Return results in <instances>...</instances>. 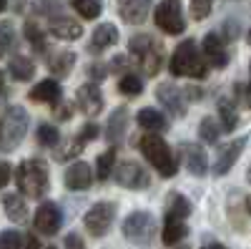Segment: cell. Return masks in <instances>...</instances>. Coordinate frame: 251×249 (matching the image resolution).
I'll use <instances>...</instances> for the list:
<instances>
[{
  "instance_id": "6da1fadb",
  "label": "cell",
  "mask_w": 251,
  "mask_h": 249,
  "mask_svg": "<svg viewBox=\"0 0 251 249\" xmlns=\"http://www.w3.org/2000/svg\"><path fill=\"white\" fill-rule=\"evenodd\" d=\"M15 181L20 194H25L30 199H40L48 192V166L40 159H28L15 169Z\"/></svg>"
},
{
  "instance_id": "7a4b0ae2",
  "label": "cell",
  "mask_w": 251,
  "mask_h": 249,
  "mask_svg": "<svg viewBox=\"0 0 251 249\" xmlns=\"http://www.w3.org/2000/svg\"><path fill=\"white\" fill-rule=\"evenodd\" d=\"M169 71L174 76H183V78H206L208 63L203 60V55L199 53L194 40H183V43H178V48L174 51Z\"/></svg>"
},
{
  "instance_id": "3957f363",
  "label": "cell",
  "mask_w": 251,
  "mask_h": 249,
  "mask_svg": "<svg viewBox=\"0 0 251 249\" xmlns=\"http://www.w3.org/2000/svg\"><path fill=\"white\" fill-rule=\"evenodd\" d=\"M141 151H143V156L149 159V164L153 166V169L163 176V179H169V176H174L176 174V161H174V154H171V149H169V143H166L158 134H153V131H149L143 138H141Z\"/></svg>"
},
{
  "instance_id": "277c9868",
  "label": "cell",
  "mask_w": 251,
  "mask_h": 249,
  "mask_svg": "<svg viewBox=\"0 0 251 249\" xmlns=\"http://www.w3.org/2000/svg\"><path fill=\"white\" fill-rule=\"evenodd\" d=\"M131 53L141 63L146 76H156L161 71L163 46L158 43L156 38H151V35H136V38H131Z\"/></svg>"
},
{
  "instance_id": "5b68a950",
  "label": "cell",
  "mask_w": 251,
  "mask_h": 249,
  "mask_svg": "<svg viewBox=\"0 0 251 249\" xmlns=\"http://www.w3.org/2000/svg\"><path fill=\"white\" fill-rule=\"evenodd\" d=\"M156 26L169 35H181L186 30L181 0H161L156 5Z\"/></svg>"
},
{
  "instance_id": "8992f818",
  "label": "cell",
  "mask_w": 251,
  "mask_h": 249,
  "mask_svg": "<svg viewBox=\"0 0 251 249\" xmlns=\"http://www.w3.org/2000/svg\"><path fill=\"white\" fill-rule=\"evenodd\" d=\"M156 232V221L149 212H133L123 221V237L133 244H149Z\"/></svg>"
},
{
  "instance_id": "52a82bcc",
  "label": "cell",
  "mask_w": 251,
  "mask_h": 249,
  "mask_svg": "<svg viewBox=\"0 0 251 249\" xmlns=\"http://www.w3.org/2000/svg\"><path fill=\"white\" fill-rule=\"evenodd\" d=\"M5 131H3V149H15L23 136L28 134V113L20 106H10L5 111Z\"/></svg>"
},
{
  "instance_id": "ba28073f",
  "label": "cell",
  "mask_w": 251,
  "mask_h": 249,
  "mask_svg": "<svg viewBox=\"0 0 251 249\" xmlns=\"http://www.w3.org/2000/svg\"><path fill=\"white\" fill-rule=\"evenodd\" d=\"M113 217H116V206L111 201H98L93 204L91 209L86 212V217H83V224H86V229L93 234V237H103L111 224H113Z\"/></svg>"
},
{
  "instance_id": "9c48e42d",
  "label": "cell",
  "mask_w": 251,
  "mask_h": 249,
  "mask_svg": "<svg viewBox=\"0 0 251 249\" xmlns=\"http://www.w3.org/2000/svg\"><path fill=\"white\" fill-rule=\"evenodd\" d=\"M116 176V181L126 189H143L146 184H149V174L143 171V166L136 164V161H121L118 169L111 171Z\"/></svg>"
},
{
  "instance_id": "30bf717a",
  "label": "cell",
  "mask_w": 251,
  "mask_h": 249,
  "mask_svg": "<svg viewBox=\"0 0 251 249\" xmlns=\"http://www.w3.org/2000/svg\"><path fill=\"white\" fill-rule=\"evenodd\" d=\"M35 229L40 234H55L60 229V224H63V212H60V206L53 204V201H46V204H40L38 206V212H35Z\"/></svg>"
},
{
  "instance_id": "8fae6325",
  "label": "cell",
  "mask_w": 251,
  "mask_h": 249,
  "mask_svg": "<svg viewBox=\"0 0 251 249\" xmlns=\"http://www.w3.org/2000/svg\"><path fill=\"white\" fill-rule=\"evenodd\" d=\"M203 58L208 60V66H214V68H226L228 66L231 55H228V48H226V43L221 40V35L208 33L203 38Z\"/></svg>"
},
{
  "instance_id": "7c38bea8",
  "label": "cell",
  "mask_w": 251,
  "mask_h": 249,
  "mask_svg": "<svg viewBox=\"0 0 251 249\" xmlns=\"http://www.w3.org/2000/svg\"><path fill=\"white\" fill-rule=\"evenodd\" d=\"M156 96H158V101L166 106L169 113H174L176 118L186 116V98H183V91L178 86H174V83H161Z\"/></svg>"
},
{
  "instance_id": "4fadbf2b",
  "label": "cell",
  "mask_w": 251,
  "mask_h": 249,
  "mask_svg": "<svg viewBox=\"0 0 251 249\" xmlns=\"http://www.w3.org/2000/svg\"><path fill=\"white\" fill-rule=\"evenodd\" d=\"M75 103L86 116H98L103 111V93H100V88L96 86V83H86V86L78 88Z\"/></svg>"
},
{
  "instance_id": "5bb4252c",
  "label": "cell",
  "mask_w": 251,
  "mask_h": 249,
  "mask_svg": "<svg viewBox=\"0 0 251 249\" xmlns=\"http://www.w3.org/2000/svg\"><path fill=\"white\" fill-rule=\"evenodd\" d=\"M151 13V0H118V15L131 26L143 23Z\"/></svg>"
},
{
  "instance_id": "9a60e30c",
  "label": "cell",
  "mask_w": 251,
  "mask_h": 249,
  "mask_svg": "<svg viewBox=\"0 0 251 249\" xmlns=\"http://www.w3.org/2000/svg\"><path fill=\"white\" fill-rule=\"evenodd\" d=\"M63 181H66L68 189H75V192H83V189H88L91 181H93V171H91V166L88 164H83V161H75L71 164L66 174H63Z\"/></svg>"
},
{
  "instance_id": "2e32d148",
  "label": "cell",
  "mask_w": 251,
  "mask_h": 249,
  "mask_svg": "<svg viewBox=\"0 0 251 249\" xmlns=\"http://www.w3.org/2000/svg\"><path fill=\"white\" fill-rule=\"evenodd\" d=\"M244 143H246V136H241V138H236V141H231V143H226V146L221 149L219 159L214 161V174H216V176H224V174L231 171V166L236 164L239 154L244 151Z\"/></svg>"
},
{
  "instance_id": "e0dca14e",
  "label": "cell",
  "mask_w": 251,
  "mask_h": 249,
  "mask_svg": "<svg viewBox=\"0 0 251 249\" xmlns=\"http://www.w3.org/2000/svg\"><path fill=\"white\" fill-rule=\"evenodd\" d=\"M50 33L55 38H63V40H75L83 35V26L75 23L73 18H66V15H50Z\"/></svg>"
},
{
  "instance_id": "ac0fdd59",
  "label": "cell",
  "mask_w": 251,
  "mask_h": 249,
  "mask_svg": "<svg viewBox=\"0 0 251 249\" xmlns=\"http://www.w3.org/2000/svg\"><path fill=\"white\" fill-rule=\"evenodd\" d=\"M118 40V28L113 23H100L96 30H93V38L88 43V51L91 53H103L106 48H111Z\"/></svg>"
},
{
  "instance_id": "d6986e66",
  "label": "cell",
  "mask_w": 251,
  "mask_h": 249,
  "mask_svg": "<svg viewBox=\"0 0 251 249\" xmlns=\"http://www.w3.org/2000/svg\"><path fill=\"white\" fill-rule=\"evenodd\" d=\"M60 96H63L60 83L53 81V78H43L40 83H35V88L28 93L30 101H38V103H53V106L60 101Z\"/></svg>"
},
{
  "instance_id": "ffe728a7",
  "label": "cell",
  "mask_w": 251,
  "mask_h": 249,
  "mask_svg": "<svg viewBox=\"0 0 251 249\" xmlns=\"http://www.w3.org/2000/svg\"><path fill=\"white\" fill-rule=\"evenodd\" d=\"M186 164L194 176H203L208 171V156L201 143H186Z\"/></svg>"
},
{
  "instance_id": "44dd1931",
  "label": "cell",
  "mask_w": 251,
  "mask_h": 249,
  "mask_svg": "<svg viewBox=\"0 0 251 249\" xmlns=\"http://www.w3.org/2000/svg\"><path fill=\"white\" fill-rule=\"evenodd\" d=\"M136 123H138L141 129L153 131V134L169 129V121H166V116H163L161 111H156V109H141L138 116H136Z\"/></svg>"
},
{
  "instance_id": "7402d4cb",
  "label": "cell",
  "mask_w": 251,
  "mask_h": 249,
  "mask_svg": "<svg viewBox=\"0 0 251 249\" xmlns=\"http://www.w3.org/2000/svg\"><path fill=\"white\" fill-rule=\"evenodd\" d=\"M96 136H98V126H96V123H86V126H83V131L78 134V138H75V141H71L68 151H60V154H58V159H60V161H66V159H71V156L80 154L83 149H86V143H88V141H93Z\"/></svg>"
},
{
  "instance_id": "603a6c76",
  "label": "cell",
  "mask_w": 251,
  "mask_h": 249,
  "mask_svg": "<svg viewBox=\"0 0 251 249\" xmlns=\"http://www.w3.org/2000/svg\"><path fill=\"white\" fill-rule=\"evenodd\" d=\"M126 129H128V111H126V106L116 109L111 121H108V141L111 143H121L123 136H126Z\"/></svg>"
},
{
  "instance_id": "cb8c5ba5",
  "label": "cell",
  "mask_w": 251,
  "mask_h": 249,
  "mask_svg": "<svg viewBox=\"0 0 251 249\" xmlns=\"http://www.w3.org/2000/svg\"><path fill=\"white\" fill-rule=\"evenodd\" d=\"M228 214H231V221L236 224L239 232H246V219H249V201L244 194H234L231 204H228Z\"/></svg>"
},
{
  "instance_id": "d4e9b609",
  "label": "cell",
  "mask_w": 251,
  "mask_h": 249,
  "mask_svg": "<svg viewBox=\"0 0 251 249\" xmlns=\"http://www.w3.org/2000/svg\"><path fill=\"white\" fill-rule=\"evenodd\" d=\"M3 204H5V214H8L10 221L23 224L28 219V204L23 201V196H20V194H5Z\"/></svg>"
},
{
  "instance_id": "484cf974",
  "label": "cell",
  "mask_w": 251,
  "mask_h": 249,
  "mask_svg": "<svg viewBox=\"0 0 251 249\" xmlns=\"http://www.w3.org/2000/svg\"><path fill=\"white\" fill-rule=\"evenodd\" d=\"M186 232H188V226L183 224V219H171V217H166V226H163L161 239H163V244L174 247V244H178V242L186 237Z\"/></svg>"
},
{
  "instance_id": "4316f807",
  "label": "cell",
  "mask_w": 251,
  "mask_h": 249,
  "mask_svg": "<svg viewBox=\"0 0 251 249\" xmlns=\"http://www.w3.org/2000/svg\"><path fill=\"white\" fill-rule=\"evenodd\" d=\"M8 71H10V76L18 78V81H30L33 73H35V63H33L30 58H25V55H15V58H10Z\"/></svg>"
},
{
  "instance_id": "83f0119b",
  "label": "cell",
  "mask_w": 251,
  "mask_h": 249,
  "mask_svg": "<svg viewBox=\"0 0 251 249\" xmlns=\"http://www.w3.org/2000/svg\"><path fill=\"white\" fill-rule=\"evenodd\" d=\"M191 214V201L183 194H169V206H166V217L171 219H186Z\"/></svg>"
},
{
  "instance_id": "f1b7e54d",
  "label": "cell",
  "mask_w": 251,
  "mask_h": 249,
  "mask_svg": "<svg viewBox=\"0 0 251 249\" xmlns=\"http://www.w3.org/2000/svg\"><path fill=\"white\" fill-rule=\"evenodd\" d=\"M73 63H75V55H73L71 51H60V53H55V55L50 58L48 68H50L53 76H66V73H71Z\"/></svg>"
},
{
  "instance_id": "f546056e",
  "label": "cell",
  "mask_w": 251,
  "mask_h": 249,
  "mask_svg": "<svg viewBox=\"0 0 251 249\" xmlns=\"http://www.w3.org/2000/svg\"><path fill=\"white\" fill-rule=\"evenodd\" d=\"M219 118L224 123V131H234L239 126V113L228 98H219Z\"/></svg>"
},
{
  "instance_id": "4dcf8cb0",
  "label": "cell",
  "mask_w": 251,
  "mask_h": 249,
  "mask_svg": "<svg viewBox=\"0 0 251 249\" xmlns=\"http://www.w3.org/2000/svg\"><path fill=\"white\" fill-rule=\"evenodd\" d=\"M113 164H116V149L103 151V154L96 159V176H98V181H106V179H111Z\"/></svg>"
},
{
  "instance_id": "1f68e13d",
  "label": "cell",
  "mask_w": 251,
  "mask_h": 249,
  "mask_svg": "<svg viewBox=\"0 0 251 249\" xmlns=\"http://www.w3.org/2000/svg\"><path fill=\"white\" fill-rule=\"evenodd\" d=\"M35 136H38L40 146H48V149H55L58 141H60V131L53 126V123H40L38 131H35Z\"/></svg>"
},
{
  "instance_id": "d6a6232c",
  "label": "cell",
  "mask_w": 251,
  "mask_h": 249,
  "mask_svg": "<svg viewBox=\"0 0 251 249\" xmlns=\"http://www.w3.org/2000/svg\"><path fill=\"white\" fill-rule=\"evenodd\" d=\"M71 5H73V10H75L80 18H86V20L98 18L100 10H103L100 0H71Z\"/></svg>"
},
{
  "instance_id": "836d02e7",
  "label": "cell",
  "mask_w": 251,
  "mask_h": 249,
  "mask_svg": "<svg viewBox=\"0 0 251 249\" xmlns=\"http://www.w3.org/2000/svg\"><path fill=\"white\" fill-rule=\"evenodd\" d=\"M23 33H25L28 43H30V48L35 53H46V35H43V30L38 28V23H33V20H30V23H25Z\"/></svg>"
},
{
  "instance_id": "e575fe53",
  "label": "cell",
  "mask_w": 251,
  "mask_h": 249,
  "mask_svg": "<svg viewBox=\"0 0 251 249\" xmlns=\"http://www.w3.org/2000/svg\"><path fill=\"white\" fill-rule=\"evenodd\" d=\"M118 91H121L123 96H138V93L143 91V83H141V78H138L136 73H126V76H121Z\"/></svg>"
},
{
  "instance_id": "d590c367",
  "label": "cell",
  "mask_w": 251,
  "mask_h": 249,
  "mask_svg": "<svg viewBox=\"0 0 251 249\" xmlns=\"http://www.w3.org/2000/svg\"><path fill=\"white\" fill-rule=\"evenodd\" d=\"M219 134H221V131H219V126L214 123V118H211V116H206V118L199 123V136H201V141L211 143V146L219 141Z\"/></svg>"
},
{
  "instance_id": "8d00e7d4",
  "label": "cell",
  "mask_w": 251,
  "mask_h": 249,
  "mask_svg": "<svg viewBox=\"0 0 251 249\" xmlns=\"http://www.w3.org/2000/svg\"><path fill=\"white\" fill-rule=\"evenodd\" d=\"M20 242H23V237L15 229H5L0 234V249H20Z\"/></svg>"
},
{
  "instance_id": "74e56055",
  "label": "cell",
  "mask_w": 251,
  "mask_h": 249,
  "mask_svg": "<svg viewBox=\"0 0 251 249\" xmlns=\"http://www.w3.org/2000/svg\"><path fill=\"white\" fill-rule=\"evenodd\" d=\"M10 46H15L13 23H8V20H0V48H10Z\"/></svg>"
},
{
  "instance_id": "f35d334b",
  "label": "cell",
  "mask_w": 251,
  "mask_h": 249,
  "mask_svg": "<svg viewBox=\"0 0 251 249\" xmlns=\"http://www.w3.org/2000/svg\"><path fill=\"white\" fill-rule=\"evenodd\" d=\"M214 8V0H191V15L196 20H203Z\"/></svg>"
},
{
  "instance_id": "ab89813d",
  "label": "cell",
  "mask_w": 251,
  "mask_h": 249,
  "mask_svg": "<svg viewBox=\"0 0 251 249\" xmlns=\"http://www.w3.org/2000/svg\"><path fill=\"white\" fill-rule=\"evenodd\" d=\"M10 176H13V169H10V164H5V161H0V189L10 181Z\"/></svg>"
},
{
  "instance_id": "60d3db41",
  "label": "cell",
  "mask_w": 251,
  "mask_h": 249,
  "mask_svg": "<svg viewBox=\"0 0 251 249\" xmlns=\"http://www.w3.org/2000/svg\"><path fill=\"white\" fill-rule=\"evenodd\" d=\"M224 35L226 40H234L239 35V26H236V20H226V26H224Z\"/></svg>"
},
{
  "instance_id": "b9f144b4",
  "label": "cell",
  "mask_w": 251,
  "mask_h": 249,
  "mask_svg": "<svg viewBox=\"0 0 251 249\" xmlns=\"http://www.w3.org/2000/svg\"><path fill=\"white\" fill-rule=\"evenodd\" d=\"M236 96H239V103H241V106H249V86H246V83H236Z\"/></svg>"
},
{
  "instance_id": "7bdbcfd3",
  "label": "cell",
  "mask_w": 251,
  "mask_h": 249,
  "mask_svg": "<svg viewBox=\"0 0 251 249\" xmlns=\"http://www.w3.org/2000/svg\"><path fill=\"white\" fill-rule=\"evenodd\" d=\"M66 249H86V247H83V239L73 232V234L66 237Z\"/></svg>"
},
{
  "instance_id": "ee69618b",
  "label": "cell",
  "mask_w": 251,
  "mask_h": 249,
  "mask_svg": "<svg viewBox=\"0 0 251 249\" xmlns=\"http://www.w3.org/2000/svg\"><path fill=\"white\" fill-rule=\"evenodd\" d=\"M88 73H91V76H93L96 81H100L103 76H106V71H103L100 66H91V68H88Z\"/></svg>"
},
{
  "instance_id": "f6af8a7d",
  "label": "cell",
  "mask_w": 251,
  "mask_h": 249,
  "mask_svg": "<svg viewBox=\"0 0 251 249\" xmlns=\"http://www.w3.org/2000/svg\"><path fill=\"white\" fill-rule=\"evenodd\" d=\"M126 68V58L123 55H118L116 60H113V71H123Z\"/></svg>"
},
{
  "instance_id": "bcb514c9",
  "label": "cell",
  "mask_w": 251,
  "mask_h": 249,
  "mask_svg": "<svg viewBox=\"0 0 251 249\" xmlns=\"http://www.w3.org/2000/svg\"><path fill=\"white\" fill-rule=\"evenodd\" d=\"M23 249H40V242H38L35 237H28V242H25Z\"/></svg>"
},
{
  "instance_id": "7dc6e473",
  "label": "cell",
  "mask_w": 251,
  "mask_h": 249,
  "mask_svg": "<svg viewBox=\"0 0 251 249\" xmlns=\"http://www.w3.org/2000/svg\"><path fill=\"white\" fill-rule=\"evenodd\" d=\"M203 249H226V247H224V244H219V242H214V244H206Z\"/></svg>"
},
{
  "instance_id": "c3c4849f",
  "label": "cell",
  "mask_w": 251,
  "mask_h": 249,
  "mask_svg": "<svg viewBox=\"0 0 251 249\" xmlns=\"http://www.w3.org/2000/svg\"><path fill=\"white\" fill-rule=\"evenodd\" d=\"M0 93H5V78H3V73H0Z\"/></svg>"
},
{
  "instance_id": "681fc988",
  "label": "cell",
  "mask_w": 251,
  "mask_h": 249,
  "mask_svg": "<svg viewBox=\"0 0 251 249\" xmlns=\"http://www.w3.org/2000/svg\"><path fill=\"white\" fill-rule=\"evenodd\" d=\"M5 8H8V0H0V13H3Z\"/></svg>"
},
{
  "instance_id": "f907efd6",
  "label": "cell",
  "mask_w": 251,
  "mask_h": 249,
  "mask_svg": "<svg viewBox=\"0 0 251 249\" xmlns=\"http://www.w3.org/2000/svg\"><path fill=\"white\" fill-rule=\"evenodd\" d=\"M174 249H188V247H186V244H181V247H174Z\"/></svg>"
},
{
  "instance_id": "816d5d0a",
  "label": "cell",
  "mask_w": 251,
  "mask_h": 249,
  "mask_svg": "<svg viewBox=\"0 0 251 249\" xmlns=\"http://www.w3.org/2000/svg\"><path fill=\"white\" fill-rule=\"evenodd\" d=\"M48 249H55V247H48Z\"/></svg>"
}]
</instances>
